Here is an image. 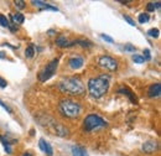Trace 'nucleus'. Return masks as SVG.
Segmentation results:
<instances>
[{"instance_id": "nucleus-1", "label": "nucleus", "mask_w": 161, "mask_h": 156, "mask_svg": "<svg viewBox=\"0 0 161 156\" xmlns=\"http://www.w3.org/2000/svg\"><path fill=\"white\" fill-rule=\"evenodd\" d=\"M109 76L101 74L88 81V92L93 98H102L109 89Z\"/></svg>"}, {"instance_id": "nucleus-2", "label": "nucleus", "mask_w": 161, "mask_h": 156, "mask_svg": "<svg viewBox=\"0 0 161 156\" xmlns=\"http://www.w3.org/2000/svg\"><path fill=\"white\" fill-rule=\"evenodd\" d=\"M58 87L63 93L71 94V95H81L86 92L85 84L77 77H68L66 79L61 81Z\"/></svg>"}, {"instance_id": "nucleus-3", "label": "nucleus", "mask_w": 161, "mask_h": 156, "mask_svg": "<svg viewBox=\"0 0 161 156\" xmlns=\"http://www.w3.org/2000/svg\"><path fill=\"white\" fill-rule=\"evenodd\" d=\"M60 112L62 115H65L67 118H77L81 114V105L73 102L71 99H62L60 102Z\"/></svg>"}, {"instance_id": "nucleus-4", "label": "nucleus", "mask_w": 161, "mask_h": 156, "mask_svg": "<svg viewBox=\"0 0 161 156\" xmlns=\"http://www.w3.org/2000/svg\"><path fill=\"white\" fill-rule=\"evenodd\" d=\"M104 126H107V122L97 114H89L88 117H86L85 122H83V128H85L86 131H93Z\"/></svg>"}, {"instance_id": "nucleus-5", "label": "nucleus", "mask_w": 161, "mask_h": 156, "mask_svg": "<svg viewBox=\"0 0 161 156\" xmlns=\"http://www.w3.org/2000/svg\"><path fill=\"white\" fill-rule=\"evenodd\" d=\"M57 66H58V60H57V58L52 60V61L48 63V65H46V67L39 73V79H40L41 82L48 81V79H50V78L56 73Z\"/></svg>"}, {"instance_id": "nucleus-6", "label": "nucleus", "mask_w": 161, "mask_h": 156, "mask_svg": "<svg viewBox=\"0 0 161 156\" xmlns=\"http://www.w3.org/2000/svg\"><path fill=\"white\" fill-rule=\"evenodd\" d=\"M98 65L102 68H106V69L110 71V72H114L118 68V62L114 58L109 57V56H102V57L98 60Z\"/></svg>"}, {"instance_id": "nucleus-7", "label": "nucleus", "mask_w": 161, "mask_h": 156, "mask_svg": "<svg viewBox=\"0 0 161 156\" xmlns=\"http://www.w3.org/2000/svg\"><path fill=\"white\" fill-rule=\"evenodd\" d=\"M157 143L156 141H154V140H149V141H146V143L143 144V151L146 152V154H152L154 151H156L157 150Z\"/></svg>"}, {"instance_id": "nucleus-8", "label": "nucleus", "mask_w": 161, "mask_h": 156, "mask_svg": "<svg viewBox=\"0 0 161 156\" xmlns=\"http://www.w3.org/2000/svg\"><path fill=\"white\" fill-rule=\"evenodd\" d=\"M83 63H85V60H83L81 56H74V57L69 58L68 61V65L72 69H78L83 66Z\"/></svg>"}, {"instance_id": "nucleus-9", "label": "nucleus", "mask_w": 161, "mask_h": 156, "mask_svg": "<svg viewBox=\"0 0 161 156\" xmlns=\"http://www.w3.org/2000/svg\"><path fill=\"white\" fill-rule=\"evenodd\" d=\"M160 93H161V86H160V83L151 84V86L149 87V90H148L149 97H151V98H154V97H160Z\"/></svg>"}, {"instance_id": "nucleus-10", "label": "nucleus", "mask_w": 161, "mask_h": 156, "mask_svg": "<svg viewBox=\"0 0 161 156\" xmlns=\"http://www.w3.org/2000/svg\"><path fill=\"white\" fill-rule=\"evenodd\" d=\"M31 4H32V5H35V6H39V8H41L42 10L58 11V9H57V8H55V6H52V5H50V4H46V3H44V1H39V0H32Z\"/></svg>"}, {"instance_id": "nucleus-11", "label": "nucleus", "mask_w": 161, "mask_h": 156, "mask_svg": "<svg viewBox=\"0 0 161 156\" xmlns=\"http://www.w3.org/2000/svg\"><path fill=\"white\" fill-rule=\"evenodd\" d=\"M39 146H40L41 150L45 151V152H46L48 156H51V155H52V147H51V145L48 144L45 139L41 138V139L39 140Z\"/></svg>"}, {"instance_id": "nucleus-12", "label": "nucleus", "mask_w": 161, "mask_h": 156, "mask_svg": "<svg viewBox=\"0 0 161 156\" xmlns=\"http://www.w3.org/2000/svg\"><path fill=\"white\" fill-rule=\"evenodd\" d=\"M118 92H119V93H124V94L127 95V97H128V98H129L130 101H131L133 103H134V104H136V103H138V99H136L135 94L133 93L131 90H129L128 88H120V89H119Z\"/></svg>"}, {"instance_id": "nucleus-13", "label": "nucleus", "mask_w": 161, "mask_h": 156, "mask_svg": "<svg viewBox=\"0 0 161 156\" xmlns=\"http://www.w3.org/2000/svg\"><path fill=\"white\" fill-rule=\"evenodd\" d=\"M56 45H57L58 47H69L71 46V42H69L65 36H58L57 39H56Z\"/></svg>"}, {"instance_id": "nucleus-14", "label": "nucleus", "mask_w": 161, "mask_h": 156, "mask_svg": "<svg viewBox=\"0 0 161 156\" xmlns=\"http://www.w3.org/2000/svg\"><path fill=\"white\" fill-rule=\"evenodd\" d=\"M10 19L14 21V24H23L25 21V16L23 15V14H10Z\"/></svg>"}, {"instance_id": "nucleus-15", "label": "nucleus", "mask_w": 161, "mask_h": 156, "mask_svg": "<svg viewBox=\"0 0 161 156\" xmlns=\"http://www.w3.org/2000/svg\"><path fill=\"white\" fill-rule=\"evenodd\" d=\"M72 155L73 156H86V149L82 146H73Z\"/></svg>"}, {"instance_id": "nucleus-16", "label": "nucleus", "mask_w": 161, "mask_h": 156, "mask_svg": "<svg viewBox=\"0 0 161 156\" xmlns=\"http://www.w3.org/2000/svg\"><path fill=\"white\" fill-rule=\"evenodd\" d=\"M0 141L3 143V145H4V147H5V151L8 152V154H11V147H10V143H9V140H6L4 136H1L0 135Z\"/></svg>"}, {"instance_id": "nucleus-17", "label": "nucleus", "mask_w": 161, "mask_h": 156, "mask_svg": "<svg viewBox=\"0 0 161 156\" xmlns=\"http://www.w3.org/2000/svg\"><path fill=\"white\" fill-rule=\"evenodd\" d=\"M76 44H78V45H81L83 47H90V46H92V42L87 41V40H77V41H73V42H71V46L76 45Z\"/></svg>"}, {"instance_id": "nucleus-18", "label": "nucleus", "mask_w": 161, "mask_h": 156, "mask_svg": "<svg viewBox=\"0 0 161 156\" xmlns=\"http://www.w3.org/2000/svg\"><path fill=\"white\" fill-rule=\"evenodd\" d=\"M34 55H35L34 46H32V45H30L29 47H27V48L25 50V56H26L27 58H32V57H34Z\"/></svg>"}, {"instance_id": "nucleus-19", "label": "nucleus", "mask_w": 161, "mask_h": 156, "mask_svg": "<svg viewBox=\"0 0 161 156\" xmlns=\"http://www.w3.org/2000/svg\"><path fill=\"white\" fill-rule=\"evenodd\" d=\"M149 19H150L149 14L148 12H143V14H140V15H139V23L140 24H145V23H148V21H149Z\"/></svg>"}, {"instance_id": "nucleus-20", "label": "nucleus", "mask_w": 161, "mask_h": 156, "mask_svg": "<svg viewBox=\"0 0 161 156\" xmlns=\"http://www.w3.org/2000/svg\"><path fill=\"white\" fill-rule=\"evenodd\" d=\"M148 35L150 37H159V35H160V31H159V29H155V27H154V29H150L149 31H148Z\"/></svg>"}, {"instance_id": "nucleus-21", "label": "nucleus", "mask_w": 161, "mask_h": 156, "mask_svg": "<svg viewBox=\"0 0 161 156\" xmlns=\"http://www.w3.org/2000/svg\"><path fill=\"white\" fill-rule=\"evenodd\" d=\"M56 130H57V134H58L60 136H65V135H67V129H65L63 126L58 125V126H57V129H56Z\"/></svg>"}, {"instance_id": "nucleus-22", "label": "nucleus", "mask_w": 161, "mask_h": 156, "mask_svg": "<svg viewBox=\"0 0 161 156\" xmlns=\"http://www.w3.org/2000/svg\"><path fill=\"white\" fill-rule=\"evenodd\" d=\"M133 61L136 62V63H144L145 60L143 56H140V55H133Z\"/></svg>"}, {"instance_id": "nucleus-23", "label": "nucleus", "mask_w": 161, "mask_h": 156, "mask_svg": "<svg viewBox=\"0 0 161 156\" xmlns=\"http://www.w3.org/2000/svg\"><path fill=\"white\" fill-rule=\"evenodd\" d=\"M0 25L4 26V27H9V21L4 15H0Z\"/></svg>"}, {"instance_id": "nucleus-24", "label": "nucleus", "mask_w": 161, "mask_h": 156, "mask_svg": "<svg viewBox=\"0 0 161 156\" xmlns=\"http://www.w3.org/2000/svg\"><path fill=\"white\" fill-rule=\"evenodd\" d=\"M123 50H124V51H127V52H135L136 51V48L134 47V46H133V45H125L124 47H123Z\"/></svg>"}, {"instance_id": "nucleus-25", "label": "nucleus", "mask_w": 161, "mask_h": 156, "mask_svg": "<svg viewBox=\"0 0 161 156\" xmlns=\"http://www.w3.org/2000/svg\"><path fill=\"white\" fill-rule=\"evenodd\" d=\"M14 4H15V6H16L17 9H20V10L25 8V3L23 1V0H15V1H14Z\"/></svg>"}, {"instance_id": "nucleus-26", "label": "nucleus", "mask_w": 161, "mask_h": 156, "mask_svg": "<svg viewBox=\"0 0 161 156\" xmlns=\"http://www.w3.org/2000/svg\"><path fill=\"white\" fill-rule=\"evenodd\" d=\"M0 107H3V108H4V109H5L6 112H8V113H10V114H11V113H12L11 108L9 107V105H8V104H5V103H4L3 101H0Z\"/></svg>"}, {"instance_id": "nucleus-27", "label": "nucleus", "mask_w": 161, "mask_h": 156, "mask_svg": "<svg viewBox=\"0 0 161 156\" xmlns=\"http://www.w3.org/2000/svg\"><path fill=\"white\" fill-rule=\"evenodd\" d=\"M101 37L104 40V41H107V42H110V44H113V42H114V40L113 39H111L110 36H108V35H106V34H102L101 35Z\"/></svg>"}, {"instance_id": "nucleus-28", "label": "nucleus", "mask_w": 161, "mask_h": 156, "mask_svg": "<svg viewBox=\"0 0 161 156\" xmlns=\"http://www.w3.org/2000/svg\"><path fill=\"white\" fill-rule=\"evenodd\" d=\"M144 60H146V61H149V60H151L150 50H148V48H145V50H144Z\"/></svg>"}, {"instance_id": "nucleus-29", "label": "nucleus", "mask_w": 161, "mask_h": 156, "mask_svg": "<svg viewBox=\"0 0 161 156\" xmlns=\"http://www.w3.org/2000/svg\"><path fill=\"white\" fill-rule=\"evenodd\" d=\"M124 20L127 21V23H128L129 25H131V26H135V21L133 20L130 16H128V15H124Z\"/></svg>"}, {"instance_id": "nucleus-30", "label": "nucleus", "mask_w": 161, "mask_h": 156, "mask_svg": "<svg viewBox=\"0 0 161 156\" xmlns=\"http://www.w3.org/2000/svg\"><path fill=\"white\" fill-rule=\"evenodd\" d=\"M8 86V82H6L3 77H0V88H5Z\"/></svg>"}, {"instance_id": "nucleus-31", "label": "nucleus", "mask_w": 161, "mask_h": 156, "mask_svg": "<svg viewBox=\"0 0 161 156\" xmlns=\"http://www.w3.org/2000/svg\"><path fill=\"white\" fill-rule=\"evenodd\" d=\"M146 9H148V11H154L155 10V5H154V3H149L148 6H146Z\"/></svg>"}, {"instance_id": "nucleus-32", "label": "nucleus", "mask_w": 161, "mask_h": 156, "mask_svg": "<svg viewBox=\"0 0 161 156\" xmlns=\"http://www.w3.org/2000/svg\"><path fill=\"white\" fill-rule=\"evenodd\" d=\"M5 58H6V53L0 51V60H5Z\"/></svg>"}, {"instance_id": "nucleus-33", "label": "nucleus", "mask_w": 161, "mask_h": 156, "mask_svg": "<svg viewBox=\"0 0 161 156\" xmlns=\"http://www.w3.org/2000/svg\"><path fill=\"white\" fill-rule=\"evenodd\" d=\"M24 156H31V155H30L29 152H25V154H24Z\"/></svg>"}]
</instances>
